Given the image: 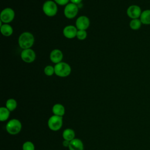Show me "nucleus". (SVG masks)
Here are the masks:
<instances>
[{
	"instance_id": "1",
	"label": "nucleus",
	"mask_w": 150,
	"mask_h": 150,
	"mask_svg": "<svg viewBox=\"0 0 150 150\" xmlns=\"http://www.w3.org/2000/svg\"><path fill=\"white\" fill-rule=\"evenodd\" d=\"M35 38L33 35L28 32H23L18 38V44L22 49H30L34 44Z\"/></svg>"
},
{
	"instance_id": "2",
	"label": "nucleus",
	"mask_w": 150,
	"mask_h": 150,
	"mask_svg": "<svg viewBox=\"0 0 150 150\" xmlns=\"http://www.w3.org/2000/svg\"><path fill=\"white\" fill-rule=\"evenodd\" d=\"M54 67V74L60 77H65L69 76L71 71L70 66L68 63L63 62L56 64Z\"/></svg>"
},
{
	"instance_id": "3",
	"label": "nucleus",
	"mask_w": 150,
	"mask_h": 150,
	"mask_svg": "<svg viewBox=\"0 0 150 150\" xmlns=\"http://www.w3.org/2000/svg\"><path fill=\"white\" fill-rule=\"evenodd\" d=\"M42 9L44 13L46 16L52 17L56 15L58 9L57 4L54 1L48 0L44 2L42 6Z\"/></svg>"
},
{
	"instance_id": "4",
	"label": "nucleus",
	"mask_w": 150,
	"mask_h": 150,
	"mask_svg": "<svg viewBox=\"0 0 150 150\" xmlns=\"http://www.w3.org/2000/svg\"><path fill=\"white\" fill-rule=\"evenodd\" d=\"M22 129V124L18 119H12L9 120L6 125V131L11 135L18 134Z\"/></svg>"
},
{
	"instance_id": "5",
	"label": "nucleus",
	"mask_w": 150,
	"mask_h": 150,
	"mask_svg": "<svg viewBox=\"0 0 150 150\" xmlns=\"http://www.w3.org/2000/svg\"><path fill=\"white\" fill-rule=\"evenodd\" d=\"M63 125L62 117L53 115L51 116L47 122V125L50 129L56 131L59 130Z\"/></svg>"
},
{
	"instance_id": "6",
	"label": "nucleus",
	"mask_w": 150,
	"mask_h": 150,
	"mask_svg": "<svg viewBox=\"0 0 150 150\" xmlns=\"http://www.w3.org/2000/svg\"><path fill=\"white\" fill-rule=\"evenodd\" d=\"M15 18V12L11 8L4 9L0 14V20L4 23H9L11 22Z\"/></svg>"
},
{
	"instance_id": "7",
	"label": "nucleus",
	"mask_w": 150,
	"mask_h": 150,
	"mask_svg": "<svg viewBox=\"0 0 150 150\" xmlns=\"http://www.w3.org/2000/svg\"><path fill=\"white\" fill-rule=\"evenodd\" d=\"M79 8L77 5L71 2L66 5L64 9V15L68 19H73L76 16L78 13Z\"/></svg>"
},
{
	"instance_id": "8",
	"label": "nucleus",
	"mask_w": 150,
	"mask_h": 150,
	"mask_svg": "<svg viewBox=\"0 0 150 150\" xmlns=\"http://www.w3.org/2000/svg\"><path fill=\"white\" fill-rule=\"evenodd\" d=\"M21 57L22 60L27 63L33 62L36 59V53L32 49H23L21 53Z\"/></svg>"
},
{
	"instance_id": "9",
	"label": "nucleus",
	"mask_w": 150,
	"mask_h": 150,
	"mask_svg": "<svg viewBox=\"0 0 150 150\" xmlns=\"http://www.w3.org/2000/svg\"><path fill=\"white\" fill-rule=\"evenodd\" d=\"M142 12L140 6L137 5H130L127 9V14L128 16L132 19L139 18Z\"/></svg>"
},
{
	"instance_id": "10",
	"label": "nucleus",
	"mask_w": 150,
	"mask_h": 150,
	"mask_svg": "<svg viewBox=\"0 0 150 150\" xmlns=\"http://www.w3.org/2000/svg\"><path fill=\"white\" fill-rule=\"evenodd\" d=\"M89 18L84 15H81L77 18L76 21V27L78 30H86L90 26Z\"/></svg>"
},
{
	"instance_id": "11",
	"label": "nucleus",
	"mask_w": 150,
	"mask_h": 150,
	"mask_svg": "<svg viewBox=\"0 0 150 150\" xmlns=\"http://www.w3.org/2000/svg\"><path fill=\"white\" fill-rule=\"evenodd\" d=\"M78 29L73 25H67L63 30V34L67 39H73L76 37Z\"/></svg>"
},
{
	"instance_id": "12",
	"label": "nucleus",
	"mask_w": 150,
	"mask_h": 150,
	"mask_svg": "<svg viewBox=\"0 0 150 150\" xmlns=\"http://www.w3.org/2000/svg\"><path fill=\"white\" fill-rule=\"evenodd\" d=\"M49 57L52 62L57 64L62 62L63 57V54L60 50L55 49L50 52Z\"/></svg>"
},
{
	"instance_id": "13",
	"label": "nucleus",
	"mask_w": 150,
	"mask_h": 150,
	"mask_svg": "<svg viewBox=\"0 0 150 150\" xmlns=\"http://www.w3.org/2000/svg\"><path fill=\"white\" fill-rule=\"evenodd\" d=\"M69 150H83L84 145L83 142L79 138H74L70 141L69 145Z\"/></svg>"
},
{
	"instance_id": "14",
	"label": "nucleus",
	"mask_w": 150,
	"mask_h": 150,
	"mask_svg": "<svg viewBox=\"0 0 150 150\" xmlns=\"http://www.w3.org/2000/svg\"><path fill=\"white\" fill-rule=\"evenodd\" d=\"M52 112L53 115L62 117L65 113L64 107L61 104H55L52 107Z\"/></svg>"
},
{
	"instance_id": "15",
	"label": "nucleus",
	"mask_w": 150,
	"mask_h": 150,
	"mask_svg": "<svg viewBox=\"0 0 150 150\" xmlns=\"http://www.w3.org/2000/svg\"><path fill=\"white\" fill-rule=\"evenodd\" d=\"M1 32L4 36H10L13 33V28L8 23H4L0 26Z\"/></svg>"
},
{
	"instance_id": "16",
	"label": "nucleus",
	"mask_w": 150,
	"mask_h": 150,
	"mask_svg": "<svg viewBox=\"0 0 150 150\" xmlns=\"http://www.w3.org/2000/svg\"><path fill=\"white\" fill-rule=\"evenodd\" d=\"M141 22L144 25H150V9H146L142 12L139 18Z\"/></svg>"
},
{
	"instance_id": "17",
	"label": "nucleus",
	"mask_w": 150,
	"mask_h": 150,
	"mask_svg": "<svg viewBox=\"0 0 150 150\" xmlns=\"http://www.w3.org/2000/svg\"><path fill=\"white\" fill-rule=\"evenodd\" d=\"M62 136L64 140L70 141L75 138V132L72 129L67 128L63 131Z\"/></svg>"
},
{
	"instance_id": "18",
	"label": "nucleus",
	"mask_w": 150,
	"mask_h": 150,
	"mask_svg": "<svg viewBox=\"0 0 150 150\" xmlns=\"http://www.w3.org/2000/svg\"><path fill=\"white\" fill-rule=\"evenodd\" d=\"M10 115V111L5 107L0 108V121H5L7 120Z\"/></svg>"
},
{
	"instance_id": "19",
	"label": "nucleus",
	"mask_w": 150,
	"mask_h": 150,
	"mask_svg": "<svg viewBox=\"0 0 150 150\" xmlns=\"http://www.w3.org/2000/svg\"><path fill=\"white\" fill-rule=\"evenodd\" d=\"M142 24V23L141 20L139 19V18H138V19H131V21L129 22V25L131 29H132L134 30H138L139 29H140Z\"/></svg>"
},
{
	"instance_id": "20",
	"label": "nucleus",
	"mask_w": 150,
	"mask_h": 150,
	"mask_svg": "<svg viewBox=\"0 0 150 150\" xmlns=\"http://www.w3.org/2000/svg\"><path fill=\"white\" fill-rule=\"evenodd\" d=\"M17 107V102L13 98H9L6 102V107L10 111H12L16 109Z\"/></svg>"
},
{
	"instance_id": "21",
	"label": "nucleus",
	"mask_w": 150,
	"mask_h": 150,
	"mask_svg": "<svg viewBox=\"0 0 150 150\" xmlns=\"http://www.w3.org/2000/svg\"><path fill=\"white\" fill-rule=\"evenodd\" d=\"M44 73L47 76H51L54 74V67L52 66H46L44 69Z\"/></svg>"
},
{
	"instance_id": "22",
	"label": "nucleus",
	"mask_w": 150,
	"mask_h": 150,
	"mask_svg": "<svg viewBox=\"0 0 150 150\" xmlns=\"http://www.w3.org/2000/svg\"><path fill=\"white\" fill-rule=\"evenodd\" d=\"M87 36V32L85 30H78L77 32L76 38L80 40H84Z\"/></svg>"
},
{
	"instance_id": "23",
	"label": "nucleus",
	"mask_w": 150,
	"mask_h": 150,
	"mask_svg": "<svg viewBox=\"0 0 150 150\" xmlns=\"http://www.w3.org/2000/svg\"><path fill=\"white\" fill-rule=\"evenodd\" d=\"M22 150H35V145L31 141H26L22 145Z\"/></svg>"
},
{
	"instance_id": "24",
	"label": "nucleus",
	"mask_w": 150,
	"mask_h": 150,
	"mask_svg": "<svg viewBox=\"0 0 150 150\" xmlns=\"http://www.w3.org/2000/svg\"><path fill=\"white\" fill-rule=\"evenodd\" d=\"M54 1L60 5H66L69 4L70 0H54Z\"/></svg>"
},
{
	"instance_id": "25",
	"label": "nucleus",
	"mask_w": 150,
	"mask_h": 150,
	"mask_svg": "<svg viewBox=\"0 0 150 150\" xmlns=\"http://www.w3.org/2000/svg\"><path fill=\"white\" fill-rule=\"evenodd\" d=\"M69 144H70V141H69L64 140V141H63V145L64 147H69Z\"/></svg>"
},
{
	"instance_id": "26",
	"label": "nucleus",
	"mask_w": 150,
	"mask_h": 150,
	"mask_svg": "<svg viewBox=\"0 0 150 150\" xmlns=\"http://www.w3.org/2000/svg\"><path fill=\"white\" fill-rule=\"evenodd\" d=\"M70 1L71 3H73V4H74L77 5V4H80V3L82 1V0H70Z\"/></svg>"
}]
</instances>
